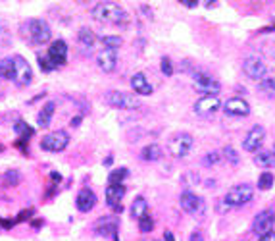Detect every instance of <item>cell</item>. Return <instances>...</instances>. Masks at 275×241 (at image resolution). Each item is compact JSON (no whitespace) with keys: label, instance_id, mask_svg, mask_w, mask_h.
Segmentation results:
<instances>
[{"label":"cell","instance_id":"cell-16","mask_svg":"<svg viewBox=\"0 0 275 241\" xmlns=\"http://www.w3.org/2000/svg\"><path fill=\"white\" fill-rule=\"evenodd\" d=\"M56 66H64L68 62V44L66 41H54V43L48 46V54H46Z\"/></svg>","mask_w":275,"mask_h":241},{"label":"cell","instance_id":"cell-31","mask_svg":"<svg viewBox=\"0 0 275 241\" xmlns=\"http://www.w3.org/2000/svg\"><path fill=\"white\" fill-rule=\"evenodd\" d=\"M260 89H262V93L267 97H275V79L273 78H264L260 81Z\"/></svg>","mask_w":275,"mask_h":241},{"label":"cell","instance_id":"cell-44","mask_svg":"<svg viewBox=\"0 0 275 241\" xmlns=\"http://www.w3.org/2000/svg\"><path fill=\"white\" fill-rule=\"evenodd\" d=\"M271 21H273V29H275V12L271 14Z\"/></svg>","mask_w":275,"mask_h":241},{"label":"cell","instance_id":"cell-18","mask_svg":"<svg viewBox=\"0 0 275 241\" xmlns=\"http://www.w3.org/2000/svg\"><path fill=\"white\" fill-rule=\"evenodd\" d=\"M96 62H98L100 69H104L106 74H110V71H114L116 66H118V52L110 51V49H104L102 52H98Z\"/></svg>","mask_w":275,"mask_h":241},{"label":"cell","instance_id":"cell-4","mask_svg":"<svg viewBox=\"0 0 275 241\" xmlns=\"http://www.w3.org/2000/svg\"><path fill=\"white\" fill-rule=\"evenodd\" d=\"M104 101L112 108H120V110H135L141 106L137 97L131 95V93H123V91H110L104 97Z\"/></svg>","mask_w":275,"mask_h":241},{"label":"cell","instance_id":"cell-30","mask_svg":"<svg viewBox=\"0 0 275 241\" xmlns=\"http://www.w3.org/2000/svg\"><path fill=\"white\" fill-rule=\"evenodd\" d=\"M100 41H102L104 49H110V51H118L121 46V39L116 35H104Z\"/></svg>","mask_w":275,"mask_h":241},{"label":"cell","instance_id":"cell-14","mask_svg":"<svg viewBox=\"0 0 275 241\" xmlns=\"http://www.w3.org/2000/svg\"><path fill=\"white\" fill-rule=\"evenodd\" d=\"M118 228H120L118 218H116V216H106V218H100L95 224V232L104 235V237L110 235L114 241H120L118 239Z\"/></svg>","mask_w":275,"mask_h":241},{"label":"cell","instance_id":"cell-24","mask_svg":"<svg viewBox=\"0 0 275 241\" xmlns=\"http://www.w3.org/2000/svg\"><path fill=\"white\" fill-rule=\"evenodd\" d=\"M131 214H133V218H137V220H141L143 216L148 214V203H146L145 197H137L133 201V205H131Z\"/></svg>","mask_w":275,"mask_h":241},{"label":"cell","instance_id":"cell-37","mask_svg":"<svg viewBox=\"0 0 275 241\" xmlns=\"http://www.w3.org/2000/svg\"><path fill=\"white\" fill-rule=\"evenodd\" d=\"M224 156H225V158H227V160H229L231 164H237V162H239V153H237V151H235L233 147H225V149H224Z\"/></svg>","mask_w":275,"mask_h":241},{"label":"cell","instance_id":"cell-29","mask_svg":"<svg viewBox=\"0 0 275 241\" xmlns=\"http://www.w3.org/2000/svg\"><path fill=\"white\" fill-rule=\"evenodd\" d=\"M273 181H275L273 174H271V172H264L258 178V189H262V191L271 189V187H273Z\"/></svg>","mask_w":275,"mask_h":241},{"label":"cell","instance_id":"cell-47","mask_svg":"<svg viewBox=\"0 0 275 241\" xmlns=\"http://www.w3.org/2000/svg\"><path fill=\"white\" fill-rule=\"evenodd\" d=\"M0 151H2V145H0Z\"/></svg>","mask_w":275,"mask_h":241},{"label":"cell","instance_id":"cell-15","mask_svg":"<svg viewBox=\"0 0 275 241\" xmlns=\"http://www.w3.org/2000/svg\"><path fill=\"white\" fill-rule=\"evenodd\" d=\"M219 106H222V103L217 97H202L195 103V112L198 116H212L219 110Z\"/></svg>","mask_w":275,"mask_h":241},{"label":"cell","instance_id":"cell-32","mask_svg":"<svg viewBox=\"0 0 275 241\" xmlns=\"http://www.w3.org/2000/svg\"><path fill=\"white\" fill-rule=\"evenodd\" d=\"M21 180V176L17 170H8V172L2 176V181H4V185H17Z\"/></svg>","mask_w":275,"mask_h":241},{"label":"cell","instance_id":"cell-11","mask_svg":"<svg viewBox=\"0 0 275 241\" xmlns=\"http://www.w3.org/2000/svg\"><path fill=\"white\" fill-rule=\"evenodd\" d=\"M242 71L249 79H254V81H262L266 78V64L256 58V56H250L246 60L242 62Z\"/></svg>","mask_w":275,"mask_h":241},{"label":"cell","instance_id":"cell-9","mask_svg":"<svg viewBox=\"0 0 275 241\" xmlns=\"http://www.w3.org/2000/svg\"><path fill=\"white\" fill-rule=\"evenodd\" d=\"M179 205L181 208L185 210V212H189V214H202L204 212V199L197 197L195 193H190V191H183L179 197Z\"/></svg>","mask_w":275,"mask_h":241},{"label":"cell","instance_id":"cell-40","mask_svg":"<svg viewBox=\"0 0 275 241\" xmlns=\"http://www.w3.org/2000/svg\"><path fill=\"white\" fill-rule=\"evenodd\" d=\"M163 241H175L173 233H172V232H166V233H163Z\"/></svg>","mask_w":275,"mask_h":241},{"label":"cell","instance_id":"cell-42","mask_svg":"<svg viewBox=\"0 0 275 241\" xmlns=\"http://www.w3.org/2000/svg\"><path fill=\"white\" fill-rule=\"evenodd\" d=\"M79 124H81V118H79V116H77V118H73V120H71V126H75V128H77Z\"/></svg>","mask_w":275,"mask_h":241},{"label":"cell","instance_id":"cell-19","mask_svg":"<svg viewBox=\"0 0 275 241\" xmlns=\"http://www.w3.org/2000/svg\"><path fill=\"white\" fill-rule=\"evenodd\" d=\"M125 195V187L123 185H108L106 187V205L112 208L121 207V199Z\"/></svg>","mask_w":275,"mask_h":241},{"label":"cell","instance_id":"cell-34","mask_svg":"<svg viewBox=\"0 0 275 241\" xmlns=\"http://www.w3.org/2000/svg\"><path fill=\"white\" fill-rule=\"evenodd\" d=\"M39 66H41L43 71H54V69L58 68V66H56L48 56H39Z\"/></svg>","mask_w":275,"mask_h":241},{"label":"cell","instance_id":"cell-25","mask_svg":"<svg viewBox=\"0 0 275 241\" xmlns=\"http://www.w3.org/2000/svg\"><path fill=\"white\" fill-rule=\"evenodd\" d=\"M254 162L258 168H273L275 166V156L269 151H260L258 155L254 156Z\"/></svg>","mask_w":275,"mask_h":241},{"label":"cell","instance_id":"cell-10","mask_svg":"<svg viewBox=\"0 0 275 241\" xmlns=\"http://www.w3.org/2000/svg\"><path fill=\"white\" fill-rule=\"evenodd\" d=\"M252 230H254V233L260 235V237H264V235H267V233L275 232L273 212H271V210H264V212H260V214L254 218Z\"/></svg>","mask_w":275,"mask_h":241},{"label":"cell","instance_id":"cell-38","mask_svg":"<svg viewBox=\"0 0 275 241\" xmlns=\"http://www.w3.org/2000/svg\"><path fill=\"white\" fill-rule=\"evenodd\" d=\"M189 241H204V235H202V232H200V230H195V232L190 233Z\"/></svg>","mask_w":275,"mask_h":241},{"label":"cell","instance_id":"cell-12","mask_svg":"<svg viewBox=\"0 0 275 241\" xmlns=\"http://www.w3.org/2000/svg\"><path fill=\"white\" fill-rule=\"evenodd\" d=\"M264 137H266L264 128L262 126H254L246 133V137L242 139V149L249 151V153H256L260 147H262V143H264Z\"/></svg>","mask_w":275,"mask_h":241},{"label":"cell","instance_id":"cell-26","mask_svg":"<svg viewBox=\"0 0 275 241\" xmlns=\"http://www.w3.org/2000/svg\"><path fill=\"white\" fill-rule=\"evenodd\" d=\"M127 176H129L127 168H114L112 172H110V176H108V185H121Z\"/></svg>","mask_w":275,"mask_h":241},{"label":"cell","instance_id":"cell-33","mask_svg":"<svg viewBox=\"0 0 275 241\" xmlns=\"http://www.w3.org/2000/svg\"><path fill=\"white\" fill-rule=\"evenodd\" d=\"M152 228H154V220L150 218V214L143 216V218L139 220V230H141V232H143V233L152 232Z\"/></svg>","mask_w":275,"mask_h":241},{"label":"cell","instance_id":"cell-46","mask_svg":"<svg viewBox=\"0 0 275 241\" xmlns=\"http://www.w3.org/2000/svg\"><path fill=\"white\" fill-rule=\"evenodd\" d=\"M273 220H275V212H273Z\"/></svg>","mask_w":275,"mask_h":241},{"label":"cell","instance_id":"cell-13","mask_svg":"<svg viewBox=\"0 0 275 241\" xmlns=\"http://www.w3.org/2000/svg\"><path fill=\"white\" fill-rule=\"evenodd\" d=\"M224 112L227 116H235V118H244L250 114V104L244 101V99H239V97H233L227 103L224 104Z\"/></svg>","mask_w":275,"mask_h":241},{"label":"cell","instance_id":"cell-43","mask_svg":"<svg viewBox=\"0 0 275 241\" xmlns=\"http://www.w3.org/2000/svg\"><path fill=\"white\" fill-rule=\"evenodd\" d=\"M110 164H112V156H108V158L104 160V166H110Z\"/></svg>","mask_w":275,"mask_h":241},{"label":"cell","instance_id":"cell-6","mask_svg":"<svg viewBox=\"0 0 275 241\" xmlns=\"http://www.w3.org/2000/svg\"><path fill=\"white\" fill-rule=\"evenodd\" d=\"M12 64H14V79L12 81L19 87H27L33 81V69H31V66L27 64L23 56H14Z\"/></svg>","mask_w":275,"mask_h":241},{"label":"cell","instance_id":"cell-1","mask_svg":"<svg viewBox=\"0 0 275 241\" xmlns=\"http://www.w3.org/2000/svg\"><path fill=\"white\" fill-rule=\"evenodd\" d=\"M91 14H93V19H96L98 23H112V26L121 27L129 23V16L114 2H98Z\"/></svg>","mask_w":275,"mask_h":241},{"label":"cell","instance_id":"cell-27","mask_svg":"<svg viewBox=\"0 0 275 241\" xmlns=\"http://www.w3.org/2000/svg\"><path fill=\"white\" fill-rule=\"evenodd\" d=\"M77 39H79V43L83 44V46H89V49H91V46L95 44V41H96L95 33H93L91 29H87V27H81V29H79Z\"/></svg>","mask_w":275,"mask_h":241},{"label":"cell","instance_id":"cell-41","mask_svg":"<svg viewBox=\"0 0 275 241\" xmlns=\"http://www.w3.org/2000/svg\"><path fill=\"white\" fill-rule=\"evenodd\" d=\"M185 8H197L198 6V2H181Z\"/></svg>","mask_w":275,"mask_h":241},{"label":"cell","instance_id":"cell-22","mask_svg":"<svg viewBox=\"0 0 275 241\" xmlns=\"http://www.w3.org/2000/svg\"><path fill=\"white\" fill-rule=\"evenodd\" d=\"M141 158L146 160V162H156V160H160V158H162V147L156 145V143L146 145L145 149L141 151Z\"/></svg>","mask_w":275,"mask_h":241},{"label":"cell","instance_id":"cell-8","mask_svg":"<svg viewBox=\"0 0 275 241\" xmlns=\"http://www.w3.org/2000/svg\"><path fill=\"white\" fill-rule=\"evenodd\" d=\"M195 87L200 93H204V97H217V93L222 91L219 81L212 76H208V74H197L195 76Z\"/></svg>","mask_w":275,"mask_h":241},{"label":"cell","instance_id":"cell-39","mask_svg":"<svg viewBox=\"0 0 275 241\" xmlns=\"http://www.w3.org/2000/svg\"><path fill=\"white\" fill-rule=\"evenodd\" d=\"M258 241H275V232L267 233V235H264V237H260Z\"/></svg>","mask_w":275,"mask_h":241},{"label":"cell","instance_id":"cell-17","mask_svg":"<svg viewBox=\"0 0 275 241\" xmlns=\"http://www.w3.org/2000/svg\"><path fill=\"white\" fill-rule=\"evenodd\" d=\"M96 205V195L93 189H89V187H83V189L77 193V199H75V207L77 210L81 212H89V210H93Z\"/></svg>","mask_w":275,"mask_h":241},{"label":"cell","instance_id":"cell-21","mask_svg":"<svg viewBox=\"0 0 275 241\" xmlns=\"http://www.w3.org/2000/svg\"><path fill=\"white\" fill-rule=\"evenodd\" d=\"M54 110H56V103H54V101H48V103L41 108L39 116H37V124H39L41 128H48L52 116H54Z\"/></svg>","mask_w":275,"mask_h":241},{"label":"cell","instance_id":"cell-35","mask_svg":"<svg viewBox=\"0 0 275 241\" xmlns=\"http://www.w3.org/2000/svg\"><path fill=\"white\" fill-rule=\"evenodd\" d=\"M219 160H222V155H219V153H215V151H212V153H208V155L204 156V158H202V164L210 168V166H214V164H217V162H219Z\"/></svg>","mask_w":275,"mask_h":241},{"label":"cell","instance_id":"cell-23","mask_svg":"<svg viewBox=\"0 0 275 241\" xmlns=\"http://www.w3.org/2000/svg\"><path fill=\"white\" fill-rule=\"evenodd\" d=\"M14 131L17 133V137H19V141H23V143H29V139L33 137L35 129L31 128V126H27V122H16L14 124Z\"/></svg>","mask_w":275,"mask_h":241},{"label":"cell","instance_id":"cell-28","mask_svg":"<svg viewBox=\"0 0 275 241\" xmlns=\"http://www.w3.org/2000/svg\"><path fill=\"white\" fill-rule=\"evenodd\" d=\"M0 76L4 79H14V64H12V58H4L0 62Z\"/></svg>","mask_w":275,"mask_h":241},{"label":"cell","instance_id":"cell-5","mask_svg":"<svg viewBox=\"0 0 275 241\" xmlns=\"http://www.w3.org/2000/svg\"><path fill=\"white\" fill-rule=\"evenodd\" d=\"M68 145H69V135L68 131H64V129L52 131L48 135H44L43 141H41V149L48 151V153H62Z\"/></svg>","mask_w":275,"mask_h":241},{"label":"cell","instance_id":"cell-36","mask_svg":"<svg viewBox=\"0 0 275 241\" xmlns=\"http://www.w3.org/2000/svg\"><path fill=\"white\" fill-rule=\"evenodd\" d=\"M160 69H162V74L166 76V78H172L173 76V64L170 58H162V62H160Z\"/></svg>","mask_w":275,"mask_h":241},{"label":"cell","instance_id":"cell-2","mask_svg":"<svg viewBox=\"0 0 275 241\" xmlns=\"http://www.w3.org/2000/svg\"><path fill=\"white\" fill-rule=\"evenodd\" d=\"M23 29L31 44H46L52 39V29L44 19H29Z\"/></svg>","mask_w":275,"mask_h":241},{"label":"cell","instance_id":"cell-7","mask_svg":"<svg viewBox=\"0 0 275 241\" xmlns=\"http://www.w3.org/2000/svg\"><path fill=\"white\" fill-rule=\"evenodd\" d=\"M193 143H195V139L190 137L189 133H179V135H175V137L168 143V151H170L175 158H183V156H187L190 153Z\"/></svg>","mask_w":275,"mask_h":241},{"label":"cell","instance_id":"cell-3","mask_svg":"<svg viewBox=\"0 0 275 241\" xmlns=\"http://www.w3.org/2000/svg\"><path fill=\"white\" fill-rule=\"evenodd\" d=\"M252 197H254V189L250 187L249 183H239V185H233L231 189L227 191L224 201L229 205V208H239L249 205Z\"/></svg>","mask_w":275,"mask_h":241},{"label":"cell","instance_id":"cell-20","mask_svg":"<svg viewBox=\"0 0 275 241\" xmlns=\"http://www.w3.org/2000/svg\"><path fill=\"white\" fill-rule=\"evenodd\" d=\"M131 87H133V91L137 93V95H152V85H150V81L146 79L145 74H135L133 78H131Z\"/></svg>","mask_w":275,"mask_h":241},{"label":"cell","instance_id":"cell-45","mask_svg":"<svg viewBox=\"0 0 275 241\" xmlns=\"http://www.w3.org/2000/svg\"><path fill=\"white\" fill-rule=\"evenodd\" d=\"M273 156H275V145H273Z\"/></svg>","mask_w":275,"mask_h":241}]
</instances>
